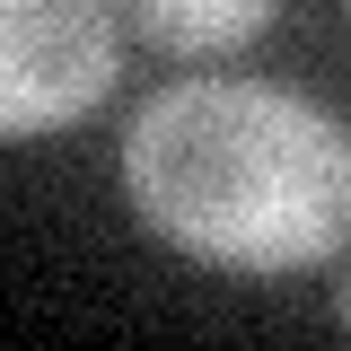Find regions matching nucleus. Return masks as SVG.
<instances>
[{
  "label": "nucleus",
  "instance_id": "obj_1",
  "mask_svg": "<svg viewBox=\"0 0 351 351\" xmlns=\"http://www.w3.org/2000/svg\"><path fill=\"white\" fill-rule=\"evenodd\" d=\"M123 193L176 255L299 272L351 246V141L290 88L184 80L123 132Z\"/></svg>",
  "mask_w": 351,
  "mask_h": 351
},
{
  "label": "nucleus",
  "instance_id": "obj_2",
  "mask_svg": "<svg viewBox=\"0 0 351 351\" xmlns=\"http://www.w3.org/2000/svg\"><path fill=\"white\" fill-rule=\"evenodd\" d=\"M114 88L106 0H0V141L62 132Z\"/></svg>",
  "mask_w": 351,
  "mask_h": 351
},
{
  "label": "nucleus",
  "instance_id": "obj_3",
  "mask_svg": "<svg viewBox=\"0 0 351 351\" xmlns=\"http://www.w3.org/2000/svg\"><path fill=\"white\" fill-rule=\"evenodd\" d=\"M158 53H237L272 27V0H132Z\"/></svg>",
  "mask_w": 351,
  "mask_h": 351
},
{
  "label": "nucleus",
  "instance_id": "obj_4",
  "mask_svg": "<svg viewBox=\"0 0 351 351\" xmlns=\"http://www.w3.org/2000/svg\"><path fill=\"white\" fill-rule=\"evenodd\" d=\"M334 316H343V334H351V272H343V290H334Z\"/></svg>",
  "mask_w": 351,
  "mask_h": 351
}]
</instances>
